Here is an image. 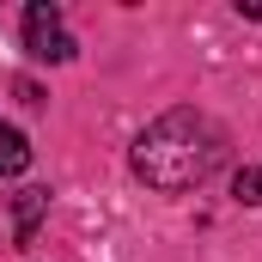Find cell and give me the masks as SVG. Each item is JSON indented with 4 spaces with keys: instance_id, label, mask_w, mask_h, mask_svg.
Listing matches in <instances>:
<instances>
[{
    "instance_id": "6da1fadb",
    "label": "cell",
    "mask_w": 262,
    "mask_h": 262,
    "mask_svg": "<svg viewBox=\"0 0 262 262\" xmlns=\"http://www.w3.org/2000/svg\"><path fill=\"white\" fill-rule=\"evenodd\" d=\"M226 159V128L201 110H165L152 128L134 140V177L165 189V195H183L207 183Z\"/></svg>"
},
{
    "instance_id": "7a4b0ae2",
    "label": "cell",
    "mask_w": 262,
    "mask_h": 262,
    "mask_svg": "<svg viewBox=\"0 0 262 262\" xmlns=\"http://www.w3.org/2000/svg\"><path fill=\"white\" fill-rule=\"evenodd\" d=\"M25 49L37 55V61H73V37H67V25H61V6L55 0H31L25 6Z\"/></svg>"
},
{
    "instance_id": "3957f363",
    "label": "cell",
    "mask_w": 262,
    "mask_h": 262,
    "mask_svg": "<svg viewBox=\"0 0 262 262\" xmlns=\"http://www.w3.org/2000/svg\"><path fill=\"white\" fill-rule=\"evenodd\" d=\"M43 207H49V195H43V189H18V201H12V213H18V232H12V238H18V244H31V238H37Z\"/></svg>"
},
{
    "instance_id": "277c9868",
    "label": "cell",
    "mask_w": 262,
    "mask_h": 262,
    "mask_svg": "<svg viewBox=\"0 0 262 262\" xmlns=\"http://www.w3.org/2000/svg\"><path fill=\"white\" fill-rule=\"evenodd\" d=\"M31 165V146H25V134L12 128V122H0V177H18Z\"/></svg>"
},
{
    "instance_id": "5b68a950",
    "label": "cell",
    "mask_w": 262,
    "mask_h": 262,
    "mask_svg": "<svg viewBox=\"0 0 262 262\" xmlns=\"http://www.w3.org/2000/svg\"><path fill=\"white\" fill-rule=\"evenodd\" d=\"M232 195L244 201V207H250V201H262V171H256V165H244V171L232 177Z\"/></svg>"
},
{
    "instance_id": "8992f818",
    "label": "cell",
    "mask_w": 262,
    "mask_h": 262,
    "mask_svg": "<svg viewBox=\"0 0 262 262\" xmlns=\"http://www.w3.org/2000/svg\"><path fill=\"white\" fill-rule=\"evenodd\" d=\"M238 12L244 18H262V0H238Z\"/></svg>"
}]
</instances>
